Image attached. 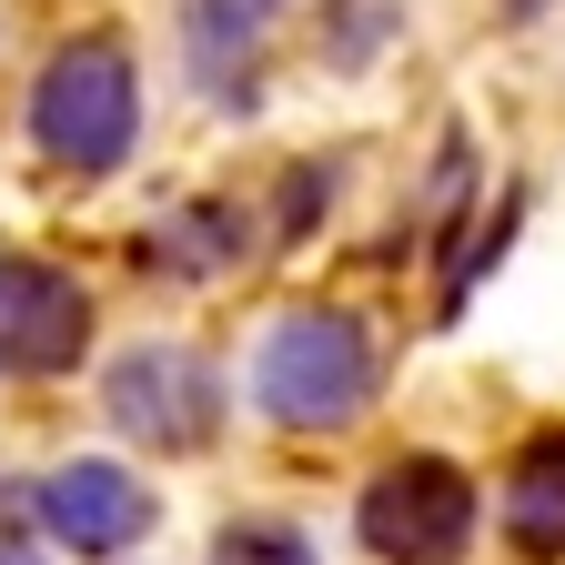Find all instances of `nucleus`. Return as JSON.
Instances as JSON below:
<instances>
[{
	"label": "nucleus",
	"instance_id": "f257e3e1",
	"mask_svg": "<svg viewBox=\"0 0 565 565\" xmlns=\"http://www.w3.org/2000/svg\"><path fill=\"white\" fill-rule=\"evenodd\" d=\"M374 384H384V353H374L364 313H343V303L273 313L253 343V374H243V394L273 435H343L374 404Z\"/></svg>",
	"mask_w": 565,
	"mask_h": 565
},
{
	"label": "nucleus",
	"instance_id": "f03ea898",
	"mask_svg": "<svg viewBox=\"0 0 565 565\" xmlns=\"http://www.w3.org/2000/svg\"><path fill=\"white\" fill-rule=\"evenodd\" d=\"M21 131L31 152L61 172V182H111L141 141V71L111 31H82L61 41L41 71H31V102H21Z\"/></svg>",
	"mask_w": 565,
	"mask_h": 565
},
{
	"label": "nucleus",
	"instance_id": "7ed1b4c3",
	"mask_svg": "<svg viewBox=\"0 0 565 565\" xmlns=\"http://www.w3.org/2000/svg\"><path fill=\"white\" fill-rule=\"evenodd\" d=\"M102 424L152 455H202L223 435V364L182 333H152V343H121L102 364Z\"/></svg>",
	"mask_w": 565,
	"mask_h": 565
},
{
	"label": "nucleus",
	"instance_id": "20e7f679",
	"mask_svg": "<svg viewBox=\"0 0 565 565\" xmlns=\"http://www.w3.org/2000/svg\"><path fill=\"white\" fill-rule=\"evenodd\" d=\"M475 525H484V494L455 455H394L353 494V535L374 565H465Z\"/></svg>",
	"mask_w": 565,
	"mask_h": 565
},
{
	"label": "nucleus",
	"instance_id": "39448f33",
	"mask_svg": "<svg viewBox=\"0 0 565 565\" xmlns=\"http://www.w3.org/2000/svg\"><path fill=\"white\" fill-rule=\"evenodd\" d=\"M21 505H31V535H41L51 555H82V565L131 555L141 535L162 525V494L141 484L121 455H61L51 475L21 484Z\"/></svg>",
	"mask_w": 565,
	"mask_h": 565
},
{
	"label": "nucleus",
	"instance_id": "423d86ee",
	"mask_svg": "<svg viewBox=\"0 0 565 565\" xmlns=\"http://www.w3.org/2000/svg\"><path fill=\"white\" fill-rule=\"evenodd\" d=\"M92 282L51 253H0V374L11 384H61L92 364Z\"/></svg>",
	"mask_w": 565,
	"mask_h": 565
},
{
	"label": "nucleus",
	"instance_id": "0eeeda50",
	"mask_svg": "<svg viewBox=\"0 0 565 565\" xmlns=\"http://www.w3.org/2000/svg\"><path fill=\"white\" fill-rule=\"evenodd\" d=\"M494 525H505V545L525 565H565V424H545V435L515 445L505 494H494Z\"/></svg>",
	"mask_w": 565,
	"mask_h": 565
},
{
	"label": "nucleus",
	"instance_id": "6e6552de",
	"mask_svg": "<svg viewBox=\"0 0 565 565\" xmlns=\"http://www.w3.org/2000/svg\"><path fill=\"white\" fill-rule=\"evenodd\" d=\"M243 253H253L243 202H182L172 223L152 233V263H162V273H182V282H202V273H233Z\"/></svg>",
	"mask_w": 565,
	"mask_h": 565
},
{
	"label": "nucleus",
	"instance_id": "1a4fd4ad",
	"mask_svg": "<svg viewBox=\"0 0 565 565\" xmlns=\"http://www.w3.org/2000/svg\"><path fill=\"white\" fill-rule=\"evenodd\" d=\"M212 565H323V545L294 515H233L212 535Z\"/></svg>",
	"mask_w": 565,
	"mask_h": 565
},
{
	"label": "nucleus",
	"instance_id": "9d476101",
	"mask_svg": "<svg viewBox=\"0 0 565 565\" xmlns=\"http://www.w3.org/2000/svg\"><path fill=\"white\" fill-rule=\"evenodd\" d=\"M263 11L273 0H192V21H182V41H192V61L212 71V82H223V61L263 31Z\"/></svg>",
	"mask_w": 565,
	"mask_h": 565
},
{
	"label": "nucleus",
	"instance_id": "9b49d317",
	"mask_svg": "<svg viewBox=\"0 0 565 565\" xmlns=\"http://www.w3.org/2000/svg\"><path fill=\"white\" fill-rule=\"evenodd\" d=\"M333 182H343L333 162H294V172H282V212H273V233H282V243H303V233H313V212H333Z\"/></svg>",
	"mask_w": 565,
	"mask_h": 565
},
{
	"label": "nucleus",
	"instance_id": "f8f14e48",
	"mask_svg": "<svg viewBox=\"0 0 565 565\" xmlns=\"http://www.w3.org/2000/svg\"><path fill=\"white\" fill-rule=\"evenodd\" d=\"M0 565H51V545H41V535H21V525H0Z\"/></svg>",
	"mask_w": 565,
	"mask_h": 565
}]
</instances>
